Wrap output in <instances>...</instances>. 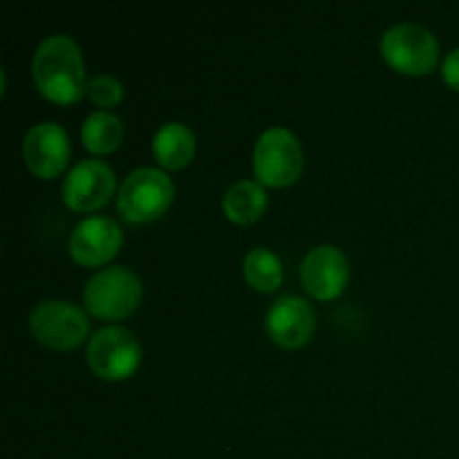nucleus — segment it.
I'll return each mask as SVG.
<instances>
[{"label": "nucleus", "mask_w": 459, "mask_h": 459, "mask_svg": "<svg viewBox=\"0 0 459 459\" xmlns=\"http://www.w3.org/2000/svg\"><path fill=\"white\" fill-rule=\"evenodd\" d=\"M264 327L273 343L281 348H300L307 343L316 327L312 305L294 294H285L272 303L264 316Z\"/></svg>", "instance_id": "nucleus-12"}, {"label": "nucleus", "mask_w": 459, "mask_h": 459, "mask_svg": "<svg viewBox=\"0 0 459 459\" xmlns=\"http://www.w3.org/2000/svg\"><path fill=\"white\" fill-rule=\"evenodd\" d=\"M305 166L303 143L291 130L272 126L258 137L254 148V173L263 186H290Z\"/></svg>", "instance_id": "nucleus-4"}, {"label": "nucleus", "mask_w": 459, "mask_h": 459, "mask_svg": "<svg viewBox=\"0 0 459 459\" xmlns=\"http://www.w3.org/2000/svg\"><path fill=\"white\" fill-rule=\"evenodd\" d=\"M195 133L182 121H166L152 137V155L164 169H184L195 157Z\"/></svg>", "instance_id": "nucleus-13"}, {"label": "nucleus", "mask_w": 459, "mask_h": 459, "mask_svg": "<svg viewBox=\"0 0 459 459\" xmlns=\"http://www.w3.org/2000/svg\"><path fill=\"white\" fill-rule=\"evenodd\" d=\"M269 197L260 182L240 179L227 188L222 197V209L229 220L238 224H251L267 211Z\"/></svg>", "instance_id": "nucleus-14"}, {"label": "nucleus", "mask_w": 459, "mask_h": 459, "mask_svg": "<svg viewBox=\"0 0 459 459\" xmlns=\"http://www.w3.org/2000/svg\"><path fill=\"white\" fill-rule=\"evenodd\" d=\"M143 296L137 273L124 264L99 269L83 287V303L92 316L103 321H119L139 307Z\"/></svg>", "instance_id": "nucleus-2"}, {"label": "nucleus", "mask_w": 459, "mask_h": 459, "mask_svg": "<svg viewBox=\"0 0 459 459\" xmlns=\"http://www.w3.org/2000/svg\"><path fill=\"white\" fill-rule=\"evenodd\" d=\"M242 272H245L247 282L258 291H276L285 278L281 258L264 247L247 251L245 260H242Z\"/></svg>", "instance_id": "nucleus-16"}, {"label": "nucleus", "mask_w": 459, "mask_h": 459, "mask_svg": "<svg viewBox=\"0 0 459 459\" xmlns=\"http://www.w3.org/2000/svg\"><path fill=\"white\" fill-rule=\"evenodd\" d=\"M350 264L343 251L334 245H318L307 251L300 263V281L318 300H332L345 290Z\"/></svg>", "instance_id": "nucleus-11"}, {"label": "nucleus", "mask_w": 459, "mask_h": 459, "mask_svg": "<svg viewBox=\"0 0 459 459\" xmlns=\"http://www.w3.org/2000/svg\"><path fill=\"white\" fill-rule=\"evenodd\" d=\"M22 155H25L31 173L45 179L56 178L70 161V137L56 121H40L27 130L25 142H22Z\"/></svg>", "instance_id": "nucleus-10"}, {"label": "nucleus", "mask_w": 459, "mask_h": 459, "mask_svg": "<svg viewBox=\"0 0 459 459\" xmlns=\"http://www.w3.org/2000/svg\"><path fill=\"white\" fill-rule=\"evenodd\" d=\"M30 330L52 350H72L88 339L90 321L85 309L70 300H43L30 312Z\"/></svg>", "instance_id": "nucleus-7"}, {"label": "nucleus", "mask_w": 459, "mask_h": 459, "mask_svg": "<svg viewBox=\"0 0 459 459\" xmlns=\"http://www.w3.org/2000/svg\"><path fill=\"white\" fill-rule=\"evenodd\" d=\"M124 121L121 117H117L110 110H94L85 117L83 126H81V139H83V146L90 152H112L115 148H119V143L124 142Z\"/></svg>", "instance_id": "nucleus-15"}, {"label": "nucleus", "mask_w": 459, "mask_h": 459, "mask_svg": "<svg viewBox=\"0 0 459 459\" xmlns=\"http://www.w3.org/2000/svg\"><path fill=\"white\" fill-rule=\"evenodd\" d=\"M124 242L119 222L108 215L83 218L70 233V255L85 267H99L115 258Z\"/></svg>", "instance_id": "nucleus-9"}, {"label": "nucleus", "mask_w": 459, "mask_h": 459, "mask_svg": "<svg viewBox=\"0 0 459 459\" xmlns=\"http://www.w3.org/2000/svg\"><path fill=\"white\" fill-rule=\"evenodd\" d=\"M117 186L115 170L108 166V161L94 160H81L67 170L65 179L61 184L63 202L70 206L72 211H97L108 204Z\"/></svg>", "instance_id": "nucleus-8"}, {"label": "nucleus", "mask_w": 459, "mask_h": 459, "mask_svg": "<svg viewBox=\"0 0 459 459\" xmlns=\"http://www.w3.org/2000/svg\"><path fill=\"white\" fill-rule=\"evenodd\" d=\"M85 94L90 101L97 103L99 108H112L124 99V85L117 76L112 74H97L88 81V90Z\"/></svg>", "instance_id": "nucleus-17"}, {"label": "nucleus", "mask_w": 459, "mask_h": 459, "mask_svg": "<svg viewBox=\"0 0 459 459\" xmlns=\"http://www.w3.org/2000/svg\"><path fill=\"white\" fill-rule=\"evenodd\" d=\"M175 195L173 179L155 166H139L126 175L117 193V209L126 222L143 224L160 218Z\"/></svg>", "instance_id": "nucleus-3"}, {"label": "nucleus", "mask_w": 459, "mask_h": 459, "mask_svg": "<svg viewBox=\"0 0 459 459\" xmlns=\"http://www.w3.org/2000/svg\"><path fill=\"white\" fill-rule=\"evenodd\" d=\"M442 76L453 90H459V48L451 49L442 61Z\"/></svg>", "instance_id": "nucleus-18"}, {"label": "nucleus", "mask_w": 459, "mask_h": 459, "mask_svg": "<svg viewBox=\"0 0 459 459\" xmlns=\"http://www.w3.org/2000/svg\"><path fill=\"white\" fill-rule=\"evenodd\" d=\"M90 370L106 381L128 379L142 363L137 336L121 325H106L94 332L85 348Z\"/></svg>", "instance_id": "nucleus-5"}, {"label": "nucleus", "mask_w": 459, "mask_h": 459, "mask_svg": "<svg viewBox=\"0 0 459 459\" xmlns=\"http://www.w3.org/2000/svg\"><path fill=\"white\" fill-rule=\"evenodd\" d=\"M31 74L43 97L56 103H74L88 90L85 63L76 40L67 34L45 36L36 45Z\"/></svg>", "instance_id": "nucleus-1"}, {"label": "nucleus", "mask_w": 459, "mask_h": 459, "mask_svg": "<svg viewBox=\"0 0 459 459\" xmlns=\"http://www.w3.org/2000/svg\"><path fill=\"white\" fill-rule=\"evenodd\" d=\"M381 54L397 72L429 74L439 58V43L430 30L417 22H397L381 36Z\"/></svg>", "instance_id": "nucleus-6"}]
</instances>
